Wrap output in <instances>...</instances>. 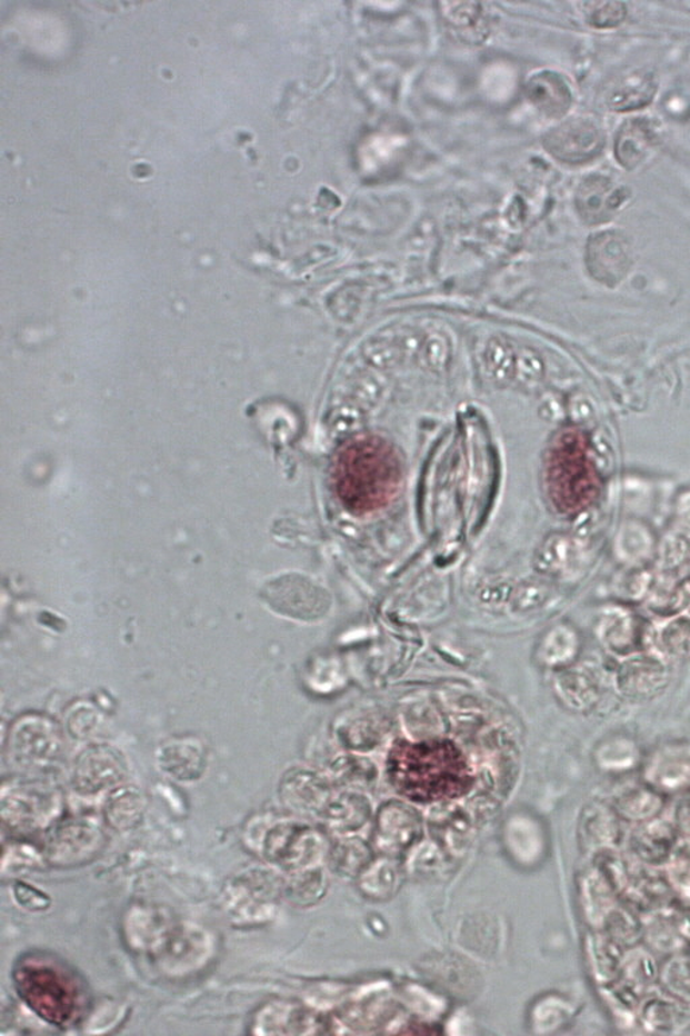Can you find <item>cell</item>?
Wrapping results in <instances>:
<instances>
[{
  "label": "cell",
  "mask_w": 690,
  "mask_h": 1036,
  "mask_svg": "<svg viewBox=\"0 0 690 1036\" xmlns=\"http://www.w3.org/2000/svg\"><path fill=\"white\" fill-rule=\"evenodd\" d=\"M586 16L591 27L610 29L624 21L627 9L619 2H593L586 4Z\"/></svg>",
  "instance_id": "obj_20"
},
{
  "label": "cell",
  "mask_w": 690,
  "mask_h": 1036,
  "mask_svg": "<svg viewBox=\"0 0 690 1036\" xmlns=\"http://www.w3.org/2000/svg\"><path fill=\"white\" fill-rule=\"evenodd\" d=\"M588 255L594 271L603 277L617 278L630 258V245L623 233L617 231L600 232L591 238Z\"/></svg>",
  "instance_id": "obj_13"
},
{
  "label": "cell",
  "mask_w": 690,
  "mask_h": 1036,
  "mask_svg": "<svg viewBox=\"0 0 690 1036\" xmlns=\"http://www.w3.org/2000/svg\"><path fill=\"white\" fill-rule=\"evenodd\" d=\"M19 997L40 1018L57 1027L74 1025L86 1008L84 985L66 964L42 953H30L16 965Z\"/></svg>",
  "instance_id": "obj_3"
},
{
  "label": "cell",
  "mask_w": 690,
  "mask_h": 1036,
  "mask_svg": "<svg viewBox=\"0 0 690 1036\" xmlns=\"http://www.w3.org/2000/svg\"><path fill=\"white\" fill-rule=\"evenodd\" d=\"M548 489L557 508L573 511L584 505L592 490V471L578 435L563 434L548 459Z\"/></svg>",
  "instance_id": "obj_4"
},
{
  "label": "cell",
  "mask_w": 690,
  "mask_h": 1036,
  "mask_svg": "<svg viewBox=\"0 0 690 1036\" xmlns=\"http://www.w3.org/2000/svg\"><path fill=\"white\" fill-rule=\"evenodd\" d=\"M473 6L467 3V10H461V4L454 3V8L458 10L446 11L449 23H452L456 29L464 31V34H468V30L473 34L474 27L482 29V6H478L477 10H472Z\"/></svg>",
  "instance_id": "obj_23"
},
{
  "label": "cell",
  "mask_w": 690,
  "mask_h": 1036,
  "mask_svg": "<svg viewBox=\"0 0 690 1036\" xmlns=\"http://www.w3.org/2000/svg\"><path fill=\"white\" fill-rule=\"evenodd\" d=\"M321 874H319V871H308V874H300L294 877V880L291 881L289 886V895L290 898L299 903H308L309 905L316 896L321 895Z\"/></svg>",
  "instance_id": "obj_22"
},
{
  "label": "cell",
  "mask_w": 690,
  "mask_h": 1036,
  "mask_svg": "<svg viewBox=\"0 0 690 1036\" xmlns=\"http://www.w3.org/2000/svg\"><path fill=\"white\" fill-rule=\"evenodd\" d=\"M657 86L648 73L627 76L612 88L607 104L613 111H630L643 109L653 100Z\"/></svg>",
  "instance_id": "obj_15"
},
{
  "label": "cell",
  "mask_w": 690,
  "mask_h": 1036,
  "mask_svg": "<svg viewBox=\"0 0 690 1036\" xmlns=\"http://www.w3.org/2000/svg\"><path fill=\"white\" fill-rule=\"evenodd\" d=\"M59 801L54 796L38 793H22L3 800V819L14 829L37 830L50 823L59 813Z\"/></svg>",
  "instance_id": "obj_11"
},
{
  "label": "cell",
  "mask_w": 690,
  "mask_h": 1036,
  "mask_svg": "<svg viewBox=\"0 0 690 1036\" xmlns=\"http://www.w3.org/2000/svg\"><path fill=\"white\" fill-rule=\"evenodd\" d=\"M421 834V820L407 806L392 805L379 811L377 844L386 851L408 849Z\"/></svg>",
  "instance_id": "obj_10"
},
{
  "label": "cell",
  "mask_w": 690,
  "mask_h": 1036,
  "mask_svg": "<svg viewBox=\"0 0 690 1036\" xmlns=\"http://www.w3.org/2000/svg\"><path fill=\"white\" fill-rule=\"evenodd\" d=\"M370 853L369 846L358 839L340 844L332 850L333 867L344 875L362 874L364 868L371 864Z\"/></svg>",
  "instance_id": "obj_18"
},
{
  "label": "cell",
  "mask_w": 690,
  "mask_h": 1036,
  "mask_svg": "<svg viewBox=\"0 0 690 1036\" xmlns=\"http://www.w3.org/2000/svg\"><path fill=\"white\" fill-rule=\"evenodd\" d=\"M321 850L322 841L319 834L306 825L296 823H282L270 827L262 843L266 860L288 871L308 868L319 860Z\"/></svg>",
  "instance_id": "obj_6"
},
{
  "label": "cell",
  "mask_w": 690,
  "mask_h": 1036,
  "mask_svg": "<svg viewBox=\"0 0 690 1036\" xmlns=\"http://www.w3.org/2000/svg\"><path fill=\"white\" fill-rule=\"evenodd\" d=\"M657 649L664 656L679 657L690 653V621L672 620L657 629Z\"/></svg>",
  "instance_id": "obj_17"
},
{
  "label": "cell",
  "mask_w": 690,
  "mask_h": 1036,
  "mask_svg": "<svg viewBox=\"0 0 690 1036\" xmlns=\"http://www.w3.org/2000/svg\"><path fill=\"white\" fill-rule=\"evenodd\" d=\"M281 895V880L264 869L239 875L224 888V908L238 924L250 925L269 919Z\"/></svg>",
  "instance_id": "obj_5"
},
{
  "label": "cell",
  "mask_w": 690,
  "mask_h": 1036,
  "mask_svg": "<svg viewBox=\"0 0 690 1036\" xmlns=\"http://www.w3.org/2000/svg\"><path fill=\"white\" fill-rule=\"evenodd\" d=\"M601 630H603L601 636H603L606 644L620 649L627 646L631 639L630 617L622 611H612L611 615H607L604 618Z\"/></svg>",
  "instance_id": "obj_21"
},
{
  "label": "cell",
  "mask_w": 690,
  "mask_h": 1036,
  "mask_svg": "<svg viewBox=\"0 0 690 1036\" xmlns=\"http://www.w3.org/2000/svg\"><path fill=\"white\" fill-rule=\"evenodd\" d=\"M333 489L343 507L354 516L381 510L401 489L403 466L400 454L376 435L358 436L340 448L333 464Z\"/></svg>",
  "instance_id": "obj_1"
},
{
  "label": "cell",
  "mask_w": 690,
  "mask_h": 1036,
  "mask_svg": "<svg viewBox=\"0 0 690 1036\" xmlns=\"http://www.w3.org/2000/svg\"><path fill=\"white\" fill-rule=\"evenodd\" d=\"M139 799H141L139 796L130 793L112 798L110 804H107V820H110V824L117 829H131L142 817V805Z\"/></svg>",
  "instance_id": "obj_19"
},
{
  "label": "cell",
  "mask_w": 690,
  "mask_h": 1036,
  "mask_svg": "<svg viewBox=\"0 0 690 1036\" xmlns=\"http://www.w3.org/2000/svg\"><path fill=\"white\" fill-rule=\"evenodd\" d=\"M388 776L397 793L418 804L460 798L472 787L466 757L447 740L397 743L389 755Z\"/></svg>",
  "instance_id": "obj_2"
},
{
  "label": "cell",
  "mask_w": 690,
  "mask_h": 1036,
  "mask_svg": "<svg viewBox=\"0 0 690 1036\" xmlns=\"http://www.w3.org/2000/svg\"><path fill=\"white\" fill-rule=\"evenodd\" d=\"M604 139V132L597 123L588 119H572L550 131L543 145L557 160L584 163L600 155Z\"/></svg>",
  "instance_id": "obj_7"
},
{
  "label": "cell",
  "mask_w": 690,
  "mask_h": 1036,
  "mask_svg": "<svg viewBox=\"0 0 690 1036\" xmlns=\"http://www.w3.org/2000/svg\"><path fill=\"white\" fill-rule=\"evenodd\" d=\"M682 606H686L687 610L690 612V585L683 589L681 594Z\"/></svg>",
  "instance_id": "obj_24"
},
{
  "label": "cell",
  "mask_w": 690,
  "mask_h": 1036,
  "mask_svg": "<svg viewBox=\"0 0 690 1036\" xmlns=\"http://www.w3.org/2000/svg\"><path fill=\"white\" fill-rule=\"evenodd\" d=\"M654 132L643 118L630 119L620 128L616 139V157L620 166L632 169L648 156Z\"/></svg>",
  "instance_id": "obj_14"
},
{
  "label": "cell",
  "mask_w": 690,
  "mask_h": 1036,
  "mask_svg": "<svg viewBox=\"0 0 690 1036\" xmlns=\"http://www.w3.org/2000/svg\"><path fill=\"white\" fill-rule=\"evenodd\" d=\"M662 680V668L658 661L641 659L624 666L619 678L623 690L634 695L653 693Z\"/></svg>",
  "instance_id": "obj_16"
},
{
  "label": "cell",
  "mask_w": 690,
  "mask_h": 1036,
  "mask_svg": "<svg viewBox=\"0 0 690 1036\" xmlns=\"http://www.w3.org/2000/svg\"><path fill=\"white\" fill-rule=\"evenodd\" d=\"M627 199L623 187L609 177L594 175L581 182L576 193V208L588 225L609 222Z\"/></svg>",
  "instance_id": "obj_9"
},
{
  "label": "cell",
  "mask_w": 690,
  "mask_h": 1036,
  "mask_svg": "<svg viewBox=\"0 0 690 1036\" xmlns=\"http://www.w3.org/2000/svg\"><path fill=\"white\" fill-rule=\"evenodd\" d=\"M528 98L531 104L550 118L566 116L572 104V93L566 80L553 72L533 76L528 84Z\"/></svg>",
  "instance_id": "obj_12"
},
{
  "label": "cell",
  "mask_w": 690,
  "mask_h": 1036,
  "mask_svg": "<svg viewBox=\"0 0 690 1036\" xmlns=\"http://www.w3.org/2000/svg\"><path fill=\"white\" fill-rule=\"evenodd\" d=\"M47 851L57 864H78L88 860L99 850L103 836L98 826L90 823H69L56 827L49 834Z\"/></svg>",
  "instance_id": "obj_8"
}]
</instances>
